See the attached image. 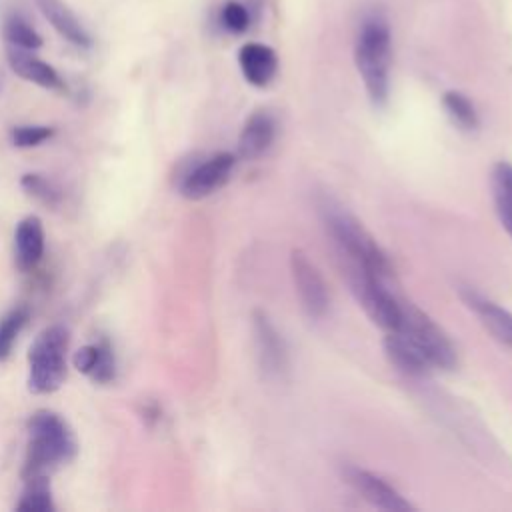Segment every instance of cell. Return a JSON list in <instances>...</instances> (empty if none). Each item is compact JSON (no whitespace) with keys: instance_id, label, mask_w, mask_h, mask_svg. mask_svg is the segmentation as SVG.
<instances>
[{"instance_id":"obj_23","label":"cell","mask_w":512,"mask_h":512,"mask_svg":"<svg viewBox=\"0 0 512 512\" xmlns=\"http://www.w3.org/2000/svg\"><path fill=\"white\" fill-rule=\"evenodd\" d=\"M24 192L28 196H32L34 200H38L40 204L44 206H50V208H56L60 202H62V192L60 188L44 174H38V172H28L22 176L20 180Z\"/></svg>"},{"instance_id":"obj_25","label":"cell","mask_w":512,"mask_h":512,"mask_svg":"<svg viewBox=\"0 0 512 512\" xmlns=\"http://www.w3.org/2000/svg\"><path fill=\"white\" fill-rule=\"evenodd\" d=\"M220 24L234 34L244 32L250 26V14L240 2H226L220 10Z\"/></svg>"},{"instance_id":"obj_22","label":"cell","mask_w":512,"mask_h":512,"mask_svg":"<svg viewBox=\"0 0 512 512\" xmlns=\"http://www.w3.org/2000/svg\"><path fill=\"white\" fill-rule=\"evenodd\" d=\"M28 318L30 310L26 306H16L0 318V362L10 356L18 334L28 324Z\"/></svg>"},{"instance_id":"obj_16","label":"cell","mask_w":512,"mask_h":512,"mask_svg":"<svg viewBox=\"0 0 512 512\" xmlns=\"http://www.w3.org/2000/svg\"><path fill=\"white\" fill-rule=\"evenodd\" d=\"M40 14L50 22V26L72 46L90 48L92 38L76 18V14L62 0H34Z\"/></svg>"},{"instance_id":"obj_18","label":"cell","mask_w":512,"mask_h":512,"mask_svg":"<svg viewBox=\"0 0 512 512\" xmlns=\"http://www.w3.org/2000/svg\"><path fill=\"white\" fill-rule=\"evenodd\" d=\"M490 190L494 210L502 228L512 238V164L510 162H496L490 172Z\"/></svg>"},{"instance_id":"obj_9","label":"cell","mask_w":512,"mask_h":512,"mask_svg":"<svg viewBox=\"0 0 512 512\" xmlns=\"http://www.w3.org/2000/svg\"><path fill=\"white\" fill-rule=\"evenodd\" d=\"M344 480L354 488L356 494H360L366 502L380 510H390V512H406L414 510V506L392 486L388 484L382 476L358 468V466H346L342 470Z\"/></svg>"},{"instance_id":"obj_10","label":"cell","mask_w":512,"mask_h":512,"mask_svg":"<svg viewBox=\"0 0 512 512\" xmlns=\"http://www.w3.org/2000/svg\"><path fill=\"white\" fill-rule=\"evenodd\" d=\"M252 330L260 368L268 378L282 376L288 366V350L282 334L278 332L270 316L262 310H256L252 314Z\"/></svg>"},{"instance_id":"obj_4","label":"cell","mask_w":512,"mask_h":512,"mask_svg":"<svg viewBox=\"0 0 512 512\" xmlns=\"http://www.w3.org/2000/svg\"><path fill=\"white\" fill-rule=\"evenodd\" d=\"M70 332L62 324L44 328L28 350V388L34 394L58 390L66 378V352Z\"/></svg>"},{"instance_id":"obj_11","label":"cell","mask_w":512,"mask_h":512,"mask_svg":"<svg viewBox=\"0 0 512 512\" xmlns=\"http://www.w3.org/2000/svg\"><path fill=\"white\" fill-rule=\"evenodd\" d=\"M460 298L474 312L486 332L500 342L502 346L512 350V312L502 308L498 302L486 298L472 286H460Z\"/></svg>"},{"instance_id":"obj_12","label":"cell","mask_w":512,"mask_h":512,"mask_svg":"<svg viewBox=\"0 0 512 512\" xmlns=\"http://www.w3.org/2000/svg\"><path fill=\"white\" fill-rule=\"evenodd\" d=\"M6 60H8L10 70L16 76H20L40 88H46V90H64V80L60 78L56 68H52L48 62L40 60L38 56H34L32 50L8 46Z\"/></svg>"},{"instance_id":"obj_24","label":"cell","mask_w":512,"mask_h":512,"mask_svg":"<svg viewBox=\"0 0 512 512\" xmlns=\"http://www.w3.org/2000/svg\"><path fill=\"white\" fill-rule=\"evenodd\" d=\"M54 134L52 126L44 124H20L10 130V142L16 148H32L50 140Z\"/></svg>"},{"instance_id":"obj_14","label":"cell","mask_w":512,"mask_h":512,"mask_svg":"<svg viewBox=\"0 0 512 512\" xmlns=\"http://www.w3.org/2000/svg\"><path fill=\"white\" fill-rule=\"evenodd\" d=\"M44 256V226L38 216H26L14 230V262L16 268L28 272Z\"/></svg>"},{"instance_id":"obj_5","label":"cell","mask_w":512,"mask_h":512,"mask_svg":"<svg viewBox=\"0 0 512 512\" xmlns=\"http://www.w3.org/2000/svg\"><path fill=\"white\" fill-rule=\"evenodd\" d=\"M394 332L406 336L424 354L432 370H452L456 366L458 354L448 334L414 304L404 302V318L400 328Z\"/></svg>"},{"instance_id":"obj_17","label":"cell","mask_w":512,"mask_h":512,"mask_svg":"<svg viewBox=\"0 0 512 512\" xmlns=\"http://www.w3.org/2000/svg\"><path fill=\"white\" fill-rule=\"evenodd\" d=\"M384 352L396 370L404 372L406 376H422L432 370L424 354L400 332H386L384 338Z\"/></svg>"},{"instance_id":"obj_8","label":"cell","mask_w":512,"mask_h":512,"mask_svg":"<svg viewBox=\"0 0 512 512\" xmlns=\"http://www.w3.org/2000/svg\"><path fill=\"white\" fill-rule=\"evenodd\" d=\"M236 156L230 152H218L192 166L180 180V194L190 200H200L220 190L232 176Z\"/></svg>"},{"instance_id":"obj_26","label":"cell","mask_w":512,"mask_h":512,"mask_svg":"<svg viewBox=\"0 0 512 512\" xmlns=\"http://www.w3.org/2000/svg\"><path fill=\"white\" fill-rule=\"evenodd\" d=\"M116 376V358L114 350L106 340H100V356L98 362L90 374V380L96 384H108Z\"/></svg>"},{"instance_id":"obj_21","label":"cell","mask_w":512,"mask_h":512,"mask_svg":"<svg viewBox=\"0 0 512 512\" xmlns=\"http://www.w3.org/2000/svg\"><path fill=\"white\" fill-rule=\"evenodd\" d=\"M2 34H4V40L8 42V46L22 48V50H32L34 52L44 44L42 36L20 14H10L4 20Z\"/></svg>"},{"instance_id":"obj_15","label":"cell","mask_w":512,"mask_h":512,"mask_svg":"<svg viewBox=\"0 0 512 512\" xmlns=\"http://www.w3.org/2000/svg\"><path fill=\"white\" fill-rule=\"evenodd\" d=\"M238 64L246 82L258 88L268 86L278 70L276 52L270 46L260 42L244 44L238 52Z\"/></svg>"},{"instance_id":"obj_1","label":"cell","mask_w":512,"mask_h":512,"mask_svg":"<svg viewBox=\"0 0 512 512\" xmlns=\"http://www.w3.org/2000/svg\"><path fill=\"white\" fill-rule=\"evenodd\" d=\"M78 442L68 422L52 410H36L28 420V450L24 478L50 476L74 460Z\"/></svg>"},{"instance_id":"obj_2","label":"cell","mask_w":512,"mask_h":512,"mask_svg":"<svg viewBox=\"0 0 512 512\" xmlns=\"http://www.w3.org/2000/svg\"><path fill=\"white\" fill-rule=\"evenodd\" d=\"M322 218L328 234L340 248V252L352 262V268L370 272L380 278H388L392 268L386 252L380 248L376 238L362 226L350 212L326 202L322 206Z\"/></svg>"},{"instance_id":"obj_3","label":"cell","mask_w":512,"mask_h":512,"mask_svg":"<svg viewBox=\"0 0 512 512\" xmlns=\"http://www.w3.org/2000/svg\"><path fill=\"white\" fill-rule=\"evenodd\" d=\"M390 56L392 40L388 22L380 14H370L358 32L354 60L372 104L388 100L390 90Z\"/></svg>"},{"instance_id":"obj_13","label":"cell","mask_w":512,"mask_h":512,"mask_svg":"<svg viewBox=\"0 0 512 512\" xmlns=\"http://www.w3.org/2000/svg\"><path fill=\"white\" fill-rule=\"evenodd\" d=\"M276 136V122L270 112L258 110L248 116L238 136V154L244 160H256L264 156Z\"/></svg>"},{"instance_id":"obj_19","label":"cell","mask_w":512,"mask_h":512,"mask_svg":"<svg viewBox=\"0 0 512 512\" xmlns=\"http://www.w3.org/2000/svg\"><path fill=\"white\" fill-rule=\"evenodd\" d=\"M442 106H444L448 118L452 120V124L458 126L460 130L472 132V130H476L480 126L478 110H476L474 102L466 94H462L458 90H448L442 96Z\"/></svg>"},{"instance_id":"obj_6","label":"cell","mask_w":512,"mask_h":512,"mask_svg":"<svg viewBox=\"0 0 512 512\" xmlns=\"http://www.w3.org/2000/svg\"><path fill=\"white\" fill-rule=\"evenodd\" d=\"M350 284L364 312L376 326H380L384 332H394L400 328L406 300L398 298L386 286V278L352 268Z\"/></svg>"},{"instance_id":"obj_27","label":"cell","mask_w":512,"mask_h":512,"mask_svg":"<svg viewBox=\"0 0 512 512\" xmlns=\"http://www.w3.org/2000/svg\"><path fill=\"white\" fill-rule=\"evenodd\" d=\"M98 356H100V342L82 346V348L74 354V366H76V370L90 378V374H92V370H94V366H96V362H98Z\"/></svg>"},{"instance_id":"obj_7","label":"cell","mask_w":512,"mask_h":512,"mask_svg":"<svg viewBox=\"0 0 512 512\" xmlns=\"http://www.w3.org/2000/svg\"><path fill=\"white\" fill-rule=\"evenodd\" d=\"M290 272L304 312L310 318H322L328 312L330 296L318 266L308 258V254L294 248L290 252Z\"/></svg>"},{"instance_id":"obj_20","label":"cell","mask_w":512,"mask_h":512,"mask_svg":"<svg viewBox=\"0 0 512 512\" xmlns=\"http://www.w3.org/2000/svg\"><path fill=\"white\" fill-rule=\"evenodd\" d=\"M24 492L16 504V510L22 512H52L54 500L48 476H28L24 478Z\"/></svg>"}]
</instances>
